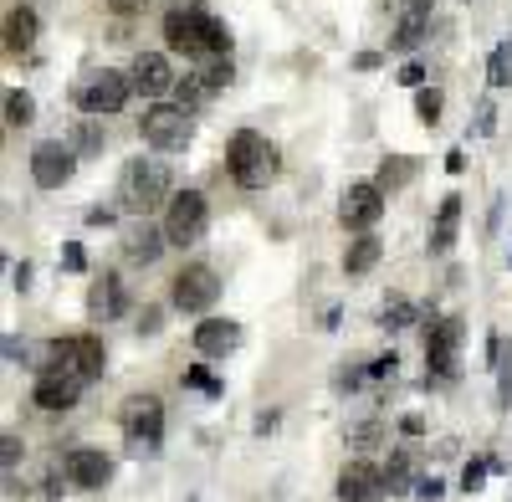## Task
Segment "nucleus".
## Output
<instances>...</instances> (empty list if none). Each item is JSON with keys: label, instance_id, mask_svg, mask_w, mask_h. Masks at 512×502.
Wrapping results in <instances>:
<instances>
[{"label": "nucleus", "instance_id": "obj_1", "mask_svg": "<svg viewBox=\"0 0 512 502\" xmlns=\"http://www.w3.org/2000/svg\"><path fill=\"white\" fill-rule=\"evenodd\" d=\"M164 41L185 57H226L231 52V31L221 16H210L205 6H175L164 16Z\"/></svg>", "mask_w": 512, "mask_h": 502}, {"label": "nucleus", "instance_id": "obj_2", "mask_svg": "<svg viewBox=\"0 0 512 502\" xmlns=\"http://www.w3.org/2000/svg\"><path fill=\"white\" fill-rule=\"evenodd\" d=\"M169 195H175V175H169L164 159H128L123 175H118V205L128 216H149L159 211V205H169Z\"/></svg>", "mask_w": 512, "mask_h": 502}, {"label": "nucleus", "instance_id": "obj_3", "mask_svg": "<svg viewBox=\"0 0 512 502\" xmlns=\"http://www.w3.org/2000/svg\"><path fill=\"white\" fill-rule=\"evenodd\" d=\"M226 170H231V180L241 185V190H267L272 180H277V149L256 134V129H241V134H231V144H226Z\"/></svg>", "mask_w": 512, "mask_h": 502}, {"label": "nucleus", "instance_id": "obj_4", "mask_svg": "<svg viewBox=\"0 0 512 502\" xmlns=\"http://www.w3.org/2000/svg\"><path fill=\"white\" fill-rule=\"evenodd\" d=\"M139 139H144L149 149H159V154H180V149H190V139H195V118H190V108H180V103H154V108H144V118H139Z\"/></svg>", "mask_w": 512, "mask_h": 502}, {"label": "nucleus", "instance_id": "obj_5", "mask_svg": "<svg viewBox=\"0 0 512 502\" xmlns=\"http://www.w3.org/2000/svg\"><path fill=\"white\" fill-rule=\"evenodd\" d=\"M461 339H466V323L461 318H436L431 333H425V385H446L456 380V364H461Z\"/></svg>", "mask_w": 512, "mask_h": 502}, {"label": "nucleus", "instance_id": "obj_6", "mask_svg": "<svg viewBox=\"0 0 512 502\" xmlns=\"http://www.w3.org/2000/svg\"><path fill=\"white\" fill-rule=\"evenodd\" d=\"M128 98H134V77L118 72V67H103V72H88L77 82V108L93 113V118H108L118 113Z\"/></svg>", "mask_w": 512, "mask_h": 502}, {"label": "nucleus", "instance_id": "obj_7", "mask_svg": "<svg viewBox=\"0 0 512 502\" xmlns=\"http://www.w3.org/2000/svg\"><path fill=\"white\" fill-rule=\"evenodd\" d=\"M210 226V200L200 190H180V195H169L164 205V236L169 246H195Z\"/></svg>", "mask_w": 512, "mask_h": 502}, {"label": "nucleus", "instance_id": "obj_8", "mask_svg": "<svg viewBox=\"0 0 512 502\" xmlns=\"http://www.w3.org/2000/svg\"><path fill=\"white\" fill-rule=\"evenodd\" d=\"M118 421H123V436L134 441V451H154L164 436V400L159 395H128Z\"/></svg>", "mask_w": 512, "mask_h": 502}, {"label": "nucleus", "instance_id": "obj_9", "mask_svg": "<svg viewBox=\"0 0 512 502\" xmlns=\"http://www.w3.org/2000/svg\"><path fill=\"white\" fill-rule=\"evenodd\" d=\"M216 298H221V277H216V267H205V262L175 272V282H169V303H175L180 313H210Z\"/></svg>", "mask_w": 512, "mask_h": 502}, {"label": "nucleus", "instance_id": "obj_10", "mask_svg": "<svg viewBox=\"0 0 512 502\" xmlns=\"http://www.w3.org/2000/svg\"><path fill=\"white\" fill-rule=\"evenodd\" d=\"M52 364H67L77 380H103V369H108V349L103 339H93V333H77V339H57L52 344Z\"/></svg>", "mask_w": 512, "mask_h": 502}, {"label": "nucleus", "instance_id": "obj_11", "mask_svg": "<svg viewBox=\"0 0 512 502\" xmlns=\"http://www.w3.org/2000/svg\"><path fill=\"white\" fill-rule=\"evenodd\" d=\"M72 175H77V149L72 144L47 139V144L31 149V180H36V190H62Z\"/></svg>", "mask_w": 512, "mask_h": 502}, {"label": "nucleus", "instance_id": "obj_12", "mask_svg": "<svg viewBox=\"0 0 512 502\" xmlns=\"http://www.w3.org/2000/svg\"><path fill=\"white\" fill-rule=\"evenodd\" d=\"M82 385H88V380H77L67 364H47V369L36 374V385H31V405L36 410H52V415L57 410H72L77 395H82Z\"/></svg>", "mask_w": 512, "mask_h": 502}, {"label": "nucleus", "instance_id": "obj_13", "mask_svg": "<svg viewBox=\"0 0 512 502\" xmlns=\"http://www.w3.org/2000/svg\"><path fill=\"white\" fill-rule=\"evenodd\" d=\"M62 472H67V482H72L77 492H98V487L113 482V456L98 451V446H72V451L62 456Z\"/></svg>", "mask_w": 512, "mask_h": 502}, {"label": "nucleus", "instance_id": "obj_14", "mask_svg": "<svg viewBox=\"0 0 512 502\" xmlns=\"http://www.w3.org/2000/svg\"><path fill=\"white\" fill-rule=\"evenodd\" d=\"M379 216H384V190L374 180L349 185L344 200H338V221H344L349 231H369V226H379Z\"/></svg>", "mask_w": 512, "mask_h": 502}, {"label": "nucleus", "instance_id": "obj_15", "mask_svg": "<svg viewBox=\"0 0 512 502\" xmlns=\"http://www.w3.org/2000/svg\"><path fill=\"white\" fill-rule=\"evenodd\" d=\"M384 492V467L374 462H349L344 472H338V502H379Z\"/></svg>", "mask_w": 512, "mask_h": 502}, {"label": "nucleus", "instance_id": "obj_16", "mask_svg": "<svg viewBox=\"0 0 512 502\" xmlns=\"http://www.w3.org/2000/svg\"><path fill=\"white\" fill-rule=\"evenodd\" d=\"M164 246H169L164 226H149V216H139L134 226L123 231V262H134V267H154V262L164 257Z\"/></svg>", "mask_w": 512, "mask_h": 502}, {"label": "nucleus", "instance_id": "obj_17", "mask_svg": "<svg viewBox=\"0 0 512 502\" xmlns=\"http://www.w3.org/2000/svg\"><path fill=\"white\" fill-rule=\"evenodd\" d=\"M128 77H134V93H144V98H164V93L180 82L164 52H139L134 67H128Z\"/></svg>", "mask_w": 512, "mask_h": 502}, {"label": "nucleus", "instance_id": "obj_18", "mask_svg": "<svg viewBox=\"0 0 512 502\" xmlns=\"http://www.w3.org/2000/svg\"><path fill=\"white\" fill-rule=\"evenodd\" d=\"M241 344V323L236 318H205L195 323V354L200 359H226Z\"/></svg>", "mask_w": 512, "mask_h": 502}, {"label": "nucleus", "instance_id": "obj_19", "mask_svg": "<svg viewBox=\"0 0 512 502\" xmlns=\"http://www.w3.org/2000/svg\"><path fill=\"white\" fill-rule=\"evenodd\" d=\"M425 31H431V0H400V26L390 36V47L395 52H415Z\"/></svg>", "mask_w": 512, "mask_h": 502}, {"label": "nucleus", "instance_id": "obj_20", "mask_svg": "<svg viewBox=\"0 0 512 502\" xmlns=\"http://www.w3.org/2000/svg\"><path fill=\"white\" fill-rule=\"evenodd\" d=\"M415 482H420V451L395 446L390 462H384V487H390V497H405V492H415Z\"/></svg>", "mask_w": 512, "mask_h": 502}, {"label": "nucleus", "instance_id": "obj_21", "mask_svg": "<svg viewBox=\"0 0 512 502\" xmlns=\"http://www.w3.org/2000/svg\"><path fill=\"white\" fill-rule=\"evenodd\" d=\"M123 303H128V298H123V282H118L113 272H103V277L88 287V318H93V323L118 318V313H123Z\"/></svg>", "mask_w": 512, "mask_h": 502}, {"label": "nucleus", "instance_id": "obj_22", "mask_svg": "<svg viewBox=\"0 0 512 502\" xmlns=\"http://www.w3.org/2000/svg\"><path fill=\"white\" fill-rule=\"evenodd\" d=\"M415 175H420V159H415V154H390V159H379L374 185H379L384 195H395V190H405Z\"/></svg>", "mask_w": 512, "mask_h": 502}, {"label": "nucleus", "instance_id": "obj_23", "mask_svg": "<svg viewBox=\"0 0 512 502\" xmlns=\"http://www.w3.org/2000/svg\"><path fill=\"white\" fill-rule=\"evenodd\" d=\"M487 369H497V410H512V344L502 339V333H492L487 339Z\"/></svg>", "mask_w": 512, "mask_h": 502}, {"label": "nucleus", "instance_id": "obj_24", "mask_svg": "<svg viewBox=\"0 0 512 502\" xmlns=\"http://www.w3.org/2000/svg\"><path fill=\"white\" fill-rule=\"evenodd\" d=\"M379 257H384V241H379L374 231H359V236L349 241V251H344V272H349V277H364V272L379 267Z\"/></svg>", "mask_w": 512, "mask_h": 502}, {"label": "nucleus", "instance_id": "obj_25", "mask_svg": "<svg viewBox=\"0 0 512 502\" xmlns=\"http://www.w3.org/2000/svg\"><path fill=\"white\" fill-rule=\"evenodd\" d=\"M456 226H461V195H446L441 211H436V226H431V251L436 257L456 246Z\"/></svg>", "mask_w": 512, "mask_h": 502}, {"label": "nucleus", "instance_id": "obj_26", "mask_svg": "<svg viewBox=\"0 0 512 502\" xmlns=\"http://www.w3.org/2000/svg\"><path fill=\"white\" fill-rule=\"evenodd\" d=\"M31 41H36V11L31 6H16L6 16V52L21 57V52H31Z\"/></svg>", "mask_w": 512, "mask_h": 502}, {"label": "nucleus", "instance_id": "obj_27", "mask_svg": "<svg viewBox=\"0 0 512 502\" xmlns=\"http://www.w3.org/2000/svg\"><path fill=\"white\" fill-rule=\"evenodd\" d=\"M67 144L77 149V159H93V154H103V118L82 113V118L72 123V139H67Z\"/></svg>", "mask_w": 512, "mask_h": 502}, {"label": "nucleus", "instance_id": "obj_28", "mask_svg": "<svg viewBox=\"0 0 512 502\" xmlns=\"http://www.w3.org/2000/svg\"><path fill=\"white\" fill-rule=\"evenodd\" d=\"M410 323H415V303L400 298V292H390V298H384V308H379V328H384V333H400V328H410Z\"/></svg>", "mask_w": 512, "mask_h": 502}, {"label": "nucleus", "instance_id": "obj_29", "mask_svg": "<svg viewBox=\"0 0 512 502\" xmlns=\"http://www.w3.org/2000/svg\"><path fill=\"white\" fill-rule=\"evenodd\" d=\"M6 123H11V129H26V123H36V98L21 93V88H11V93H6Z\"/></svg>", "mask_w": 512, "mask_h": 502}, {"label": "nucleus", "instance_id": "obj_30", "mask_svg": "<svg viewBox=\"0 0 512 502\" xmlns=\"http://www.w3.org/2000/svg\"><path fill=\"white\" fill-rule=\"evenodd\" d=\"M205 98H210V88H205V77H200V72H195V77H180V82H175V103H180V108H190V113H195V108H200Z\"/></svg>", "mask_w": 512, "mask_h": 502}, {"label": "nucleus", "instance_id": "obj_31", "mask_svg": "<svg viewBox=\"0 0 512 502\" xmlns=\"http://www.w3.org/2000/svg\"><path fill=\"white\" fill-rule=\"evenodd\" d=\"M441 108H446V98H441L436 88H415V118H420V123H431V129H436Z\"/></svg>", "mask_w": 512, "mask_h": 502}, {"label": "nucleus", "instance_id": "obj_32", "mask_svg": "<svg viewBox=\"0 0 512 502\" xmlns=\"http://www.w3.org/2000/svg\"><path fill=\"white\" fill-rule=\"evenodd\" d=\"M487 77H492V88H512V41H502V47L492 52Z\"/></svg>", "mask_w": 512, "mask_h": 502}, {"label": "nucleus", "instance_id": "obj_33", "mask_svg": "<svg viewBox=\"0 0 512 502\" xmlns=\"http://www.w3.org/2000/svg\"><path fill=\"white\" fill-rule=\"evenodd\" d=\"M487 472H492V456H477V462H466V467H461V492H482Z\"/></svg>", "mask_w": 512, "mask_h": 502}, {"label": "nucleus", "instance_id": "obj_34", "mask_svg": "<svg viewBox=\"0 0 512 502\" xmlns=\"http://www.w3.org/2000/svg\"><path fill=\"white\" fill-rule=\"evenodd\" d=\"M200 77H205V88H210V93H216V88H226V82H231V57H210Z\"/></svg>", "mask_w": 512, "mask_h": 502}, {"label": "nucleus", "instance_id": "obj_35", "mask_svg": "<svg viewBox=\"0 0 512 502\" xmlns=\"http://www.w3.org/2000/svg\"><path fill=\"white\" fill-rule=\"evenodd\" d=\"M21 451H26V446H21V436H16V431H6V436H0V467H6V477L16 472Z\"/></svg>", "mask_w": 512, "mask_h": 502}, {"label": "nucleus", "instance_id": "obj_36", "mask_svg": "<svg viewBox=\"0 0 512 502\" xmlns=\"http://www.w3.org/2000/svg\"><path fill=\"white\" fill-rule=\"evenodd\" d=\"M395 369H400V354L390 349V354H374L369 359V380H395Z\"/></svg>", "mask_w": 512, "mask_h": 502}, {"label": "nucleus", "instance_id": "obj_37", "mask_svg": "<svg viewBox=\"0 0 512 502\" xmlns=\"http://www.w3.org/2000/svg\"><path fill=\"white\" fill-rule=\"evenodd\" d=\"M185 385H190V390H205V395H221V390H226L221 380H210V374H205L200 364H195V369H185Z\"/></svg>", "mask_w": 512, "mask_h": 502}, {"label": "nucleus", "instance_id": "obj_38", "mask_svg": "<svg viewBox=\"0 0 512 502\" xmlns=\"http://www.w3.org/2000/svg\"><path fill=\"white\" fill-rule=\"evenodd\" d=\"M379 436H384V431H379V421H364V426H354V431H349V446H359V451H364V446H374Z\"/></svg>", "mask_w": 512, "mask_h": 502}, {"label": "nucleus", "instance_id": "obj_39", "mask_svg": "<svg viewBox=\"0 0 512 502\" xmlns=\"http://www.w3.org/2000/svg\"><path fill=\"white\" fill-rule=\"evenodd\" d=\"M441 492H446L441 477H420V482H415V497H420V502H441Z\"/></svg>", "mask_w": 512, "mask_h": 502}, {"label": "nucleus", "instance_id": "obj_40", "mask_svg": "<svg viewBox=\"0 0 512 502\" xmlns=\"http://www.w3.org/2000/svg\"><path fill=\"white\" fill-rule=\"evenodd\" d=\"M364 380H369V364H364V369H338V380H333V385H338V390H359Z\"/></svg>", "mask_w": 512, "mask_h": 502}, {"label": "nucleus", "instance_id": "obj_41", "mask_svg": "<svg viewBox=\"0 0 512 502\" xmlns=\"http://www.w3.org/2000/svg\"><path fill=\"white\" fill-rule=\"evenodd\" d=\"M395 82H400V88H425V67H420V62H405Z\"/></svg>", "mask_w": 512, "mask_h": 502}, {"label": "nucleus", "instance_id": "obj_42", "mask_svg": "<svg viewBox=\"0 0 512 502\" xmlns=\"http://www.w3.org/2000/svg\"><path fill=\"white\" fill-rule=\"evenodd\" d=\"M62 267H67V272H82V267H88V257H82V246H77V241L62 246Z\"/></svg>", "mask_w": 512, "mask_h": 502}, {"label": "nucleus", "instance_id": "obj_43", "mask_svg": "<svg viewBox=\"0 0 512 502\" xmlns=\"http://www.w3.org/2000/svg\"><path fill=\"white\" fill-rule=\"evenodd\" d=\"M159 318H164L159 308H144V313H139V333H159Z\"/></svg>", "mask_w": 512, "mask_h": 502}, {"label": "nucleus", "instance_id": "obj_44", "mask_svg": "<svg viewBox=\"0 0 512 502\" xmlns=\"http://www.w3.org/2000/svg\"><path fill=\"white\" fill-rule=\"evenodd\" d=\"M477 129H482V134H492V129H497V108H492V103H482V118H477Z\"/></svg>", "mask_w": 512, "mask_h": 502}, {"label": "nucleus", "instance_id": "obj_45", "mask_svg": "<svg viewBox=\"0 0 512 502\" xmlns=\"http://www.w3.org/2000/svg\"><path fill=\"white\" fill-rule=\"evenodd\" d=\"M88 226H113V211H108V205H93V211H88Z\"/></svg>", "mask_w": 512, "mask_h": 502}, {"label": "nucleus", "instance_id": "obj_46", "mask_svg": "<svg viewBox=\"0 0 512 502\" xmlns=\"http://www.w3.org/2000/svg\"><path fill=\"white\" fill-rule=\"evenodd\" d=\"M144 6V0H108V11H118V16H134Z\"/></svg>", "mask_w": 512, "mask_h": 502}, {"label": "nucleus", "instance_id": "obj_47", "mask_svg": "<svg viewBox=\"0 0 512 502\" xmlns=\"http://www.w3.org/2000/svg\"><path fill=\"white\" fill-rule=\"evenodd\" d=\"M354 67H359V72H374V67H379V52H359Z\"/></svg>", "mask_w": 512, "mask_h": 502}, {"label": "nucleus", "instance_id": "obj_48", "mask_svg": "<svg viewBox=\"0 0 512 502\" xmlns=\"http://www.w3.org/2000/svg\"><path fill=\"white\" fill-rule=\"evenodd\" d=\"M446 170H451V175H461V170H466V154H461V149H451V154H446Z\"/></svg>", "mask_w": 512, "mask_h": 502}, {"label": "nucleus", "instance_id": "obj_49", "mask_svg": "<svg viewBox=\"0 0 512 502\" xmlns=\"http://www.w3.org/2000/svg\"><path fill=\"white\" fill-rule=\"evenodd\" d=\"M400 431H405V436H420V431H425V421H420V415H405Z\"/></svg>", "mask_w": 512, "mask_h": 502}, {"label": "nucleus", "instance_id": "obj_50", "mask_svg": "<svg viewBox=\"0 0 512 502\" xmlns=\"http://www.w3.org/2000/svg\"><path fill=\"white\" fill-rule=\"evenodd\" d=\"M11 277H16V287H21V292H26V287H31V267H26V262H21V267H16V272H11Z\"/></svg>", "mask_w": 512, "mask_h": 502}, {"label": "nucleus", "instance_id": "obj_51", "mask_svg": "<svg viewBox=\"0 0 512 502\" xmlns=\"http://www.w3.org/2000/svg\"><path fill=\"white\" fill-rule=\"evenodd\" d=\"M507 267H512V257H507Z\"/></svg>", "mask_w": 512, "mask_h": 502}]
</instances>
